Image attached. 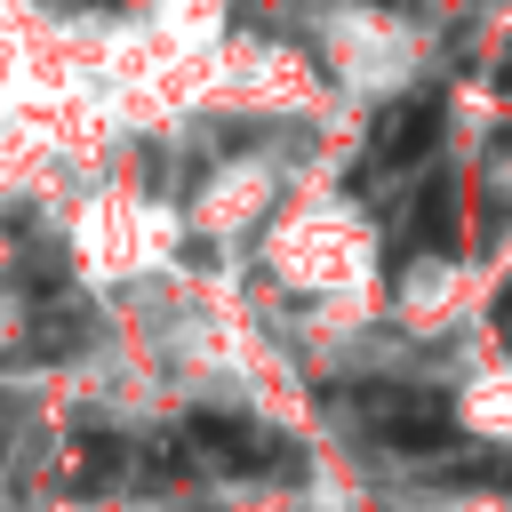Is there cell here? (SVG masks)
I'll return each mask as SVG.
<instances>
[{"mask_svg": "<svg viewBox=\"0 0 512 512\" xmlns=\"http://www.w3.org/2000/svg\"><path fill=\"white\" fill-rule=\"evenodd\" d=\"M368 416H376V440H384L392 456H440V448H456V408H448V392L392 384V392H368Z\"/></svg>", "mask_w": 512, "mask_h": 512, "instance_id": "1", "label": "cell"}, {"mask_svg": "<svg viewBox=\"0 0 512 512\" xmlns=\"http://www.w3.org/2000/svg\"><path fill=\"white\" fill-rule=\"evenodd\" d=\"M184 440L208 448L224 472H272V464H280V440H272L264 424H248V416H224V408H192V416H184Z\"/></svg>", "mask_w": 512, "mask_h": 512, "instance_id": "2", "label": "cell"}, {"mask_svg": "<svg viewBox=\"0 0 512 512\" xmlns=\"http://www.w3.org/2000/svg\"><path fill=\"white\" fill-rule=\"evenodd\" d=\"M440 96H408L392 120H384V136H376V160L384 168H416V160H432V144H440Z\"/></svg>", "mask_w": 512, "mask_h": 512, "instance_id": "3", "label": "cell"}, {"mask_svg": "<svg viewBox=\"0 0 512 512\" xmlns=\"http://www.w3.org/2000/svg\"><path fill=\"white\" fill-rule=\"evenodd\" d=\"M408 240H416V248H456V184H448V176H424V184H416Z\"/></svg>", "mask_w": 512, "mask_h": 512, "instance_id": "4", "label": "cell"}, {"mask_svg": "<svg viewBox=\"0 0 512 512\" xmlns=\"http://www.w3.org/2000/svg\"><path fill=\"white\" fill-rule=\"evenodd\" d=\"M440 480H448V488H512V456H464V464H448Z\"/></svg>", "mask_w": 512, "mask_h": 512, "instance_id": "5", "label": "cell"}]
</instances>
